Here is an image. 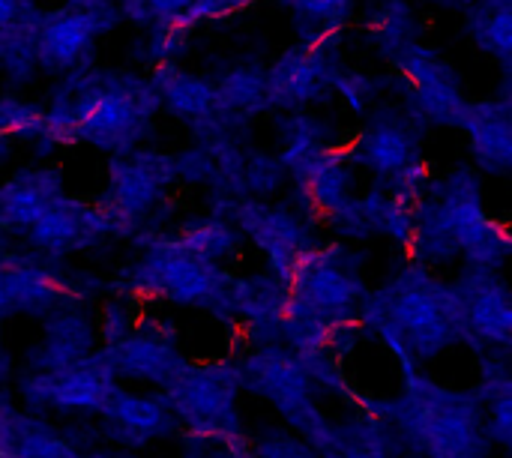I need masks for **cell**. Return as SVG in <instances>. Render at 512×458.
Segmentation results:
<instances>
[{
	"mask_svg": "<svg viewBox=\"0 0 512 458\" xmlns=\"http://www.w3.org/2000/svg\"><path fill=\"white\" fill-rule=\"evenodd\" d=\"M345 3H348V0H294V6H297L300 12L312 15V18H330V15H336Z\"/></svg>",
	"mask_w": 512,
	"mask_h": 458,
	"instance_id": "obj_26",
	"label": "cell"
},
{
	"mask_svg": "<svg viewBox=\"0 0 512 458\" xmlns=\"http://www.w3.org/2000/svg\"><path fill=\"white\" fill-rule=\"evenodd\" d=\"M264 93H267L264 81H261L255 72L240 69V72L228 75V81L222 84L219 99H222L225 105H231V108H249V105H255Z\"/></svg>",
	"mask_w": 512,
	"mask_h": 458,
	"instance_id": "obj_22",
	"label": "cell"
},
{
	"mask_svg": "<svg viewBox=\"0 0 512 458\" xmlns=\"http://www.w3.org/2000/svg\"><path fill=\"white\" fill-rule=\"evenodd\" d=\"M57 282L30 264H3L0 267V309L9 312H42L57 297Z\"/></svg>",
	"mask_w": 512,
	"mask_h": 458,
	"instance_id": "obj_8",
	"label": "cell"
},
{
	"mask_svg": "<svg viewBox=\"0 0 512 458\" xmlns=\"http://www.w3.org/2000/svg\"><path fill=\"white\" fill-rule=\"evenodd\" d=\"M465 315L474 324V330L489 342H504V345L510 342V294L504 285L498 282L483 285L471 300H465Z\"/></svg>",
	"mask_w": 512,
	"mask_h": 458,
	"instance_id": "obj_12",
	"label": "cell"
},
{
	"mask_svg": "<svg viewBox=\"0 0 512 458\" xmlns=\"http://www.w3.org/2000/svg\"><path fill=\"white\" fill-rule=\"evenodd\" d=\"M57 183H60V174H51V171L21 174L0 192V219L9 225L30 228L57 201Z\"/></svg>",
	"mask_w": 512,
	"mask_h": 458,
	"instance_id": "obj_7",
	"label": "cell"
},
{
	"mask_svg": "<svg viewBox=\"0 0 512 458\" xmlns=\"http://www.w3.org/2000/svg\"><path fill=\"white\" fill-rule=\"evenodd\" d=\"M159 93L162 99L168 102L171 111H180L186 117H198V114H207L216 102V90L201 81V78H192L186 72H177V69H162L159 72Z\"/></svg>",
	"mask_w": 512,
	"mask_h": 458,
	"instance_id": "obj_14",
	"label": "cell"
},
{
	"mask_svg": "<svg viewBox=\"0 0 512 458\" xmlns=\"http://www.w3.org/2000/svg\"><path fill=\"white\" fill-rule=\"evenodd\" d=\"M138 276L141 282H150L159 294H168L171 300H183V303L207 300L219 285L210 261L195 258L180 246L150 255Z\"/></svg>",
	"mask_w": 512,
	"mask_h": 458,
	"instance_id": "obj_2",
	"label": "cell"
},
{
	"mask_svg": "<svg viewBox=\"0 0 512 458\" xmlns=\"http://www.w3.org/2000/svg\"><path fill=\"white\" fill-rule=\"evenodd\" d=\"M339 458H378V453H375V450H369V447H354V450L342 453Z\"/></svg>",
	"mask_w": 512,
	"mask_h": 458,
	"instance_id": "obj_29",
	"label": "cell"
},
{
	"mask_svg": "<svg viewBox=\"0 0 512 458\" xmlns=\"http://www.w3.org/2000/svg\"><path fill=\"white\" fill-rule=\"evenodd\" d=\"M306 189L318 207L339 210L348 195V174L339 162H327L321 156V162H315L306 174Z\"/></svg>",
	"mask_w": 512,
	"mask_h": 458,
	"instance_id": "obj_18",
	"label": "cell"
},
{
	"mask_svg": "<svg viewBox=\"0 0 512 458\" xmlns=\"http://www.w3.org/2000/svg\"><path fill=\"white\" fill-rule=\"evenodd\" d=\"M159 192V180L141 168V165H117L114 168V204L117 213L132 216V213H144V207L156 198Z\"/></svg>",
	"mask_w": 512,
	"mask_h": 458,
	"instance_id": "obj_17",
	"label": "cell"
},
{
	"mask_svg": "<svg viewBox=\"0 0 512 458\" xmlns=\"http://www.w3.org/2000/svg\"><path fill=\"white\" fill-rule=\"evenodd\" d=\"M261 456L264 458H318L309 447H303V444H297V441H291V438H276V441H270V444H264L261 447Z\"/></svg>",
	"mask_w": 512,
	"mask_h": 458,
	"instance_id": "obj_25",
	"label": "cell"
},
{
	"mask_svg": "<svg viewBox=\"0 0 512 458\" xmlns=\"http://www.w3.org/2000/svg\"><path fill=\"white\" fill-rule=\"evenodd\" d=\"M318 63L306 54H291L285 57L273 75H270V96H276L285 105H297L303 99H309L318 87Z\"/></svg>",
	"mask_w": 512,
	"mask_h": 458,
	"instance_id": "obj_15",
	"label": "cell"
},
{
	"mask_svg": "<svg viewBox=\"0 0 512 458\" xmlns=\"http://www.w3.org/2000/svg\"><path fill=\"white\" fill-rule=\"evenodd\" d=\"M102 411L114 420V426H123L126 435H132L135 441L162 435V432H168V423H171L168 411L159 402L141 399V396H126L114 387L108 390Z\"/></svg>",
	"mask_w": 512,
	"mask_h": 458,
	"instance_id": "obj_11",
	"label": "cell"
},
{
	"mask_svg": "<svg viewBox=\"0 0 512 458\" xmlns=\"http://www.w3.org/2000/svg\"><path fill=\"white\" fill-rule=\"evenodd\" d=\"M237 306L246 309L258 321H273L282 315V297L273 282L267 279H252L237 288Z\"/></svg>",
	"mask_w": 512,
	"mask_h": 458,
	"instance_id": "obj_20",
	"label": "cell"
},
{
	"mask_svg": "<svg viewBox=\"0 0 512 458\" xmlns=\"http://www.w3.org/2000/svg\"><path fill=\"white\" fill-rule=\"evenodd\" d=\"M465 126L474 135V150L483 165L507 168L512 159V129L507 108H468Z\"/></svg>",
	"mask_w": 512,
	"mask_h": 458,
	"instance_id": "obj_10",
	"label": "cell"
},
{
	"mask_svg": "<svg viewBox=\"0 0 512 458\" xmlns=\"http://www.w3.org/2000/svg\"><path fill=\"white\" fill-rule=\"evenodd\" d=\"M207 458H237V456H231V453H216V456H207Z\"/></svg>",
	"mask_w": 512,
	"mask_h": 458,
	"instance_id": "obj_31",
	"label": "cell"
},
{
	"mask_svg": "<svg viewBox=\"0 0 512 458\" xmlns=\"http://www.w3.org/2000/svg\"><path fill=\"white\" fill-rule=\"evenodd\" d=\"M18 458H72L63 444H57L48 435H30L21 441L18 447Z\"/></svg>",
	"mask_w": 512,
	"mask_h": 458,
	"instance_id": "obj_24",
	"label": "cell"
},
{
	"mask_svg": "<svg viewBox=\"0 0 512 458\" xmlns=\"http://www.w3.org/2000/svg\"><path fill=\"white\" fill-rule=\"evenodd\" d=\"M90 348V327L75 318H57V324L48 330V342H45V366L60 372L78 363V357H84V351Z\"/></svg>",
	"mask_w": 512,
	"mask_h": 458,
	"instance_id": "obj_16",
	"label": "cell"
},
{
	"mask_svg": "<svg viewBox=\"0 0 512 458\" xmlns=\"http://www.w3.org/2000/svg\"><path fill=\"white\" fill-rule=\"evenodd\" d=\"M495 12L489 6V15L477 21V36L480 42L495 51L501 60H507L512 51V12H510V0H495Z\"/></svg>",
	"mask_w": 512,
	"mask_h": 458,
	"instance_id": "obj_19",
	"label": "cell"
},
{
	"mask_svg": "<svg viewBox=\"0 0 512 458\" xmlns=\"http://www.w3.org/2000/svg\"><path fill=\"white\" fill-rule=\"evenodd\" d=\"M108 366L111 372L159 384H171L183 372L180 357L159 339H123L108 357Z\"/></svg>",
	"mask_w": 512,
	"mask_h": 458,
	"instance_id": "obj_4",
	"label": "cell"
},
{
	"mask_svg": "<svg viewBox=\"0 0 512 458\" xmlns=\"http://www.w3.org/2000/svg\"><path fill=\"white\" fill-rule=\"evenodd\" d=\"M96 30V21H93V12H69L57 21H51L42 36H39V60L48 66V69H63L69 66L87 45H90V36Z\"/></svg>",
	"mask_w": 512,
	"mask_h": 458,
	"instance_id": "obj_9",
	"label": "cell"
},
{
	"mask_svg": "<svg viewBox=\"0 0 512 458\" xmlns=\"http://www.w3.org/2000/svg\"><path fill=\"white\" fill-rule=\"evenodd\" d=\"M147 96L138 90H111V87H93L78 96L72 105L78 138L117 147L138 135V129L147 120Z\"/></svg>",
	"mask_w": 512,
	"mask_h": 458,
	"instance_id": "obj_1",
	"label": "cell"
},
{
	"mask_svg": "<svg viewBox=\"0 0 512 458\" xmlns=\"http://www.w3.org/2000/svg\"><path fill=\"white\" fill-rule=\"evenodd\" d=\"M18 15V0H0V27H9Z\"/></svg>",
	"mask_w": 512,
	"mask_h": 458,
	"instance_id": "obj_28",
	"label": "cell"
},
{
	"mask_svg": "<svg viewBox=\"0 0 512 458\" xmlns=\"http://www.w3.org/2000/svg\"><path fill=\"white\" fill-rule=\"evenodd\" d=\"M108 228L105 219H99L93 210H78L75 204H51L33 225H30V240L42 249L60 252L69 246H78L84 234H102Z\"/></svg>",
	"mask_w": 512,
	"mask_h": 458,
	"instance_id": "obj_5",
	"label": "cell"
},
{
	"mask_svg": "<svg viewBox=\"0 0 512 458\" xmlns=\"http://www.w3.org/2000/svg\"><path fill=\"white\" fill-rule=\"evenodd\" d=\"M222 9H234V6H243V3H249V0H216Z\"/></svg>",
	"mask_w": 512,
	"mask_h": 458,
	"instance_id": "obj_30",
	"label": "cell"
},
{
	"mask_svg": "<svg viewBox=\"0 0 512 458\" xmlns=\"http://www.w3.org/2000/svg\"><path fill=\"white\" fill-rule=\"evenodd\" d=\"M108 372H96L90 363H75L69 369H60L54 375H45L39 387L45 390V399L57 408H102L108 396Z\"/></svg>",
	"mask_w": 512,
	"mask_h": 458,
	"instance_id": "obj_6",
	"label": "cell"
},
{
	"mask_svg": "<svg viewBox=\"0 0 512 458\" xmlns=\"http://www.w3.org/2000/svg\"><path fill=\"white\" fill-rule=\"evenodd\" d=\"M0 132L3 135H42V114L21 102H0Z\"/></svg>",
	"mask_w": 512,
	"mask_h": 458,
	"instance_id": "obj_23",
	"label": "cell"
},
{
	"mask_svg": "<svg viewBox=\"0 0 512 458\" xmlns=\"http://www.w3.org/2000/svg\"><path fill=\"white\" fill-rule=\"evenodd\" d=\"M150 12L162 15V18H180L195 0H144Z\"/></svg>",
	"mask_w": 512,
	"mask_h": 458,
	"instance_id": "obj_27",
	"label": "cell"
},
{
	"mask_svg": "<svg viewBox=\"0 0 512 458\" xmlns=\"http://www.w3.org/2000/svg\"><path fill=\"white\" fill-rule=\"evenodd\" d=\"M231 246H234V234L219 222H204L195 231H186V237L180 243V249H186L189 255L204 258V261H213V258L225 255Z\"/></svg>",
	"mask_w": 512,
	"mask_h": 458,
	"instance_id": "obj_21",
	"label": "cell"
},
{
	"mask_svg": "<svg viewBox=\"0 0 512 458\" xmlns=\"http://www.w3.org/2000/svg\"><path fill=\"white\" fill-rule=\"evenodd\" d=\"M411 141L408 132L396 123H378L363 135V159L381 174H396L408 165Z\"/></svg>",
	"mask_w": 512,
	"mask_h": 458,
	"instance_id": "obj_13",
	"label": "cell"
},
{
	"mask_svg": "<svg viewBox=\"0 0 512 458\" xmlns=\"http://www.w3.org/2000/svg\"><path fill=\"white\" fill-rule=\"evenodd\" d=\"M171 402L174 408L195 423V429L216 426L234 402V378L225 375L222 369H204V372H189L183 369L171 384Z\"/></svg>",
	"mask_w": 512,
	"mask_h": 458,
	"instance_id": "obj_3",
	"label": "cell"
}]
</instances>
